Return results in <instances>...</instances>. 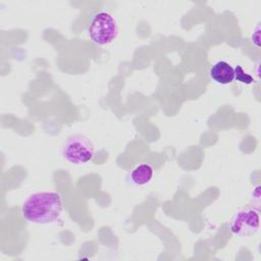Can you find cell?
<instances>
[{
	"label": "cell",
	"instance_id": "obj_8",
	"mask_svg": "<svg viewBox=\"0 0 261 261\" xmlns=\"http://www.w3.org/2000/svg\"><path fill=\"white\" fill-rule=\"evenodd\" d=\"M252 42L256 45L259 46V27H257L256 32H254L252 34Z\"/></svg>",
	"mask_w": 261,
	"mask_h": 261
},
{
	"label": "cell",
	"instance_id": "obj_3",
	"mask_svg": "<svg viewBox=\"0 0 261 261\" xmlns=\"http://www.w3.org/2000/svg\"><path fill=\"white\" fill-rule=\"evenodd\" d=\"M94 145L87 137L76 134L67 138L63 145L62 155L71 164L80 165L94 157Z\"/></svg>",
	"mask_w": 261,
	"mask_h": 261
},
{
	"label": "cell",
	"instance_id": "obj_7",
	"mask_svg": "<svg viewBox=\"0 0 261 261\" xmlns=\"http://www.w3.org/2000/svg\"><path fill=\"white\" fill-rule=\"evenodd\" d=\"M233 69H234V79L238 82L245 84V85H251L255 82L254 77L252 75H250L249 73H247L241 65H237L236 68H233Z\"/></svg>",
	"mask_w": 261,
	"mask_h": 261
},
{
	"label": "cell",
	"instance_id": "obj_2",
	"mask_svg": "<svg viewBox=\"0 0 261 261\" xmlns=\"http://www.w3.org/2000/svg\"><path fill=\"white\" fill-rule=\"evenodd\" d=\"M88 33L92 41L99 46L111 44L118 36L119 28L116 18L107 11H100L93 15Z\"/></svg>",
	"mask_w": 261,
	"mask_h": 261
},
{
	"label": "cell",
	"instance_id": "obj_6",
	"mask_svg": "<svg viewBox=\"0 0 261 261\" xmlns=\"http://www.w3.org/2000/svg\"><path fill=\"white\" fill-rule=\"evenodd\" d=\"M154 174L153 167L148 163L138 165L129 174L130 181L136 186H144L151 181Z\"/></svg>",
	"mask_w": 261,
	"mask_h": 261
},
{
	"label": "cell",
	"instance_id": "obj_4",
	"mask_svg": "<svg viewBox=\"0 0 261 261\" xmlns=\"http://www.w3.org/2000/svg\"><path fill=\"white\" fill-rule=\"evenodd\" d=\"M259 207L247 206L240 209L229 222L232 234L239 237H251L255 234L260 226Z\"/></svg>",
	"mask_w": 261,
	"mask_h": 261
},
{
	"label": "cell",
	"instance_id": "obj_5",
	"mask_svg": "<svg viewBox=\"0 0 261 261\" xmlns=\"http://www.w3.org/2000/svg\"><path fill=\"white\" fill-rule=\"evenodd\" d=\"M209 75L218 85H228L234 80V69L228 62L219 60L211 66Z\"/></svg>",
	"mask_w": 261,
	"mask_h": 261
},
{
	"label": "cell",
	"instance_id": "obj_1",
	"mask_svg": "<svg viewBox=\"0 0 261 261\" xmlns=\"http://www.w3.org/2000/svg\"><path fill=\"white\" fill-rule=\"evenodd\" d=\"M63 209L62 198L56 192H38L32 194L23 203L21 212L25 220L38 224L56 222Z\"/></svg>",
	"mask_w": 261,
	"mask_h": 261
}]
</instances>
